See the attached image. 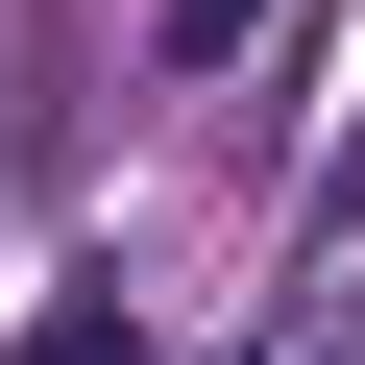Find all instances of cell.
Here are the masks:
<instances>
[{"instance_id":"1","label":"cell","mask_w":365,"mask_h":365,"mask_svg":"<svg viewBox=\"0 0 365 365\" xmlns=\"http://www.w3.org/2000/svg\"><path fill=\"white\" fill-rule=\"evenodd\" d=\"M25 365H146V317H122V292H49V317H25Z\"/></svg>"},{"instance_id":"2","label":"cell","mask_w":365,"mask_h":365,"mask_svg":"<svg viewBox=\"0 0 365 365\" xmlns=\"http://www.w3.org/2000/svg\"><path fill=\"white\" fill-rule=\"evenodd\" d=\"M244 25H268V0H170V73H220V49H244Z\"/></svg>"},{"instance_id":"3","label":"cell","mask_w":365,"mask_h":365,"mask_svg":"<svg viewBox=\"0 0 365 365\" xmlns=\"http://www.w3.org/2000/svg\"><path fill=\"white\" fill-rule=\"evenodd\" d=\"M341 195H365V146H341Z\"/></svg>"}]
</instances>
